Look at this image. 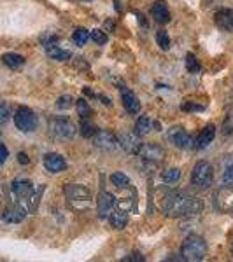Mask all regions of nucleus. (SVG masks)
I'll return each instance as SVG.
<instances>
[{"label":"nucleus","mask_w":233,"mask_h":262,"mask_svg":"<svg viewBox=\"0 0 233 262\" xmlns=\"http://www.w3.org/2000/svg\"><path fill=\"white\" fill-rule=\"evenodd\" d=\"M151 129H152V121L147 116H141L137 119V122H135L133 133L137 135V137H144V135H147Z\"/></svg>","instance_id":"nucleus-21"},{"label":"nucleus","mask_w":233,"mask_h":262,"mask_svg":"<svg viewBox=\"0 0 233 262\" xmlns=\"http://www.w3.org/2000/svg\"><path fill=\"white\" fill-rule=\"evenodd\" d=\"M109 222H111V226L114 227V229H123V227H126V224H128V213L121 208L116 210V212L111 213Z\"/></svg>","instance_id":"nucleus-20"},{"label":"nucleus","mask_w":233,"mask_h":262,"mask_svg":"<svg viewBox=\"0 0 233 262\" xmlns=\"http://www.w3.org/2000/svg\"><path fill=\"white\" fill-rule=\"evenodd\" d=\"M181 179V170L179 168H168V170H165L162 173V180L167 182V184H173V182H177Z\"/></svg>","instance_id":"nucleus-24"},{"label":"nucleus","mask_w":233,"mask_h":262,"mask_svg":"<svg viewBox=\"0 0 233 262\" xmlns=\"http://www.w3.org/2000/svg\"><path fill=\"white\" fill-rule=\"evenodd\" d=\"M7 158H9V150H7V147L4 143H0V166L7 161Z\"/></svg>","instance_id":"nucleus-36"},{"label":"nucleus","mask_w":233,"mask_h":262,"mask_svg":"<svg viewBox=\"0 0 233 262\" xmlns=\"http://www.w3.org/2000/svg\"><path fill=\"white\" fill-rule=\"evenodd\" d=\"M25 217H27V210L21 205H12L9 208L4 210V213H2V221L9 222V224H18L23 221Z\"/></svg>","instance_id":"nucleus-16"},{"label":"nucleus","mask_w":233,"mask_h":262,"mask_svg":"<svg viewBox=\"0 0 233 262\" xmlns=\"http://www.w3.org/2000/svg\"><path fill=\"white\" fill-rule=\"evenodd\" d=\"M2 61H4V65H7L9 69H20V67L25 63L23 56H21V54H16V53H6L2 56Z\"/></svg>","instance_id":"nucleus-22"},{"label":"nucleus","mask_w":233,"mask_h":262,"mask_svg":"<svg viewBox=\"0 0 233 262\" xmlns=\"http://www.w3.org/2000/svg\"><path fill=\"white\" fill-rule=\"evenodd\" d=\"M63 192L69 200L74 203V201H88L90 200V192H88L86 187L83 185H75V184H69L63 187Z\"/></svg>","instance_id":"nucleus-14"},{"label":"nucleus","mask_w":233,"mask_h":262,"mask_svg":"<svg viewBox=\"0 0 233 262\" xmlns=\"http://www.w3.org/2000/svg\"><path fill=\"white\" fill-rule=\"evenodd\" d=\"M162 208L168 217L173 219L193 217L202 212V201L184 191H170L163 196Z\"/></svg>","instance_id":"nucleus-1"},{"label":"nucleus","mask_w":233,"mask_h":262,"mask_svg":"<svg viewBox=\"0 0 233 262\" xmlns=\"http://www.w3.org/2000/svg\"><path fill=\"white\" fill-rule=\"evenodd\" d=\"M75 107H77V112H79V116H81V119H88V117L91 116V108H90V105H88L86 100L79 98L77 101H75Z\"/></svg>","instance_id":"nucleus-26"},{"label":"nucleus","mask_w":233,"mask_h":262,"mask_svg":"<svg viewBox=\"0 0 233 262\" xmlns=\"http://www.w3.org/2000/svg\"><path fill=\"white\" fill-rule=\"evenodd\" d=\"M86 2H90V0H86Z\"/></svg>","instance_id":"nucleus-41"},{"label":"nucleus","mask_w":233,"mask_h":262,"mask_svg":"<svg viewBox=\"0 0 233 262\" xmlns=\"http://www.w3.org/2000/svg\"><path fill=\"white\" fill-rule=\"evenodd\" d=\"M111 182H112V185H116L118 189H128L130 187V179L123 171L112 173V175H111Z\"/></svg>","instance_id":"nucleus-23"},{"label":"nucleus","mask_w":233,"mask_h":262,"mask_svg":"<svg viewBox=\"0 0 233 262\" xmlns=\"http://www.w3.org/2000/svg\"><path fill=\"white\" fill-rule=\"evenodd\" d=\"M186 69L188 72H191V74H198L200 72V63H198L197 56L195 54H186Z\"/></svg>","instance_id":"nucleus-27"},{"label":"nucleus","mask_w":233,"mask_h":262,"mask_svg":"<svg viewBox=\"0 0 233 262\" xmlns=\"http://www.w3.org/2000/svg\"><path fill=\"white\" fill-rule=\"evenodd\" d=\"M90 39V32L86 30V28H77V30L74 32V35H72V40L75 42L77 46H84Z\"/></svg>","instance_id":"nucleus-25"},{"label":"nucleus","mask_w":233,"mask_h":262,"mask_svg":"<svg viewBox=\"0 0 233 262\" xmlns=\"http://www.w3.org/2000/svg\"><path fill=\"white\" fill-rule=\"evenodd\" d=\"M205 253H207V243L198 234L188 236L183 242V247H181V259L188 262H197L205 259Z\"/></svg>","instance_id":"nucleus-2"},{"label":"nucleus","mask_w":233,"mask_h":262,"mask_svg":"<svg viewBox=\"0 0 233 262\" xmlns=\"http://www.w3.org/2000/svg\"><path fill=\"white\" fill-rule=\"evenodd\" d=\"M168 140H170L177 149H191L193 142H195L191 138V135L184 128H181V126H176V128H172L168 131Z\"/></svg>","instance_id":"nucleus-7"},{"label":"nucleus","mask_w":233,"mask_h":262,"mask_svg":"<svg viewBox=\"0 0 233 262\" xmlns=\"http://www.w3.org/2000/svg\"><path fill=\"white\" fill-rule=\"evenodd\" d=\"M14 124L20 131L30 133L37 128V116L33 114L32 108L28 107H20L14 114Z\"/></svg>","instance_id":"nucleus-4"},{"label":"nucleus","mask_w":233,"mask_h":262,"mask_svg":"<svg viewBox=\"0 0 233 262\" xmlns=\"http://www.w3.org/2000/svg\"><path fill=\"white\" fill-rule=\"evenodd\" d=\"M11 191L20 200H27L33 196V185L28 179H16L11 185Z\"/></svg>","instance_id":"nucleus-10"},{"label":"nucleus","mask_w":233,"mask_h":262,"mask_svg":"<svg viewBox=\"0 0 233 262\" xmlns=\"http://www.w3.org/2000/svg\"><path fill=\"white\" fill-rule=\"evenodd\" d=\"M214 182V168L207 161H198L191 171V184L198 189H209Z\"/></svg>","instance_id":"nucleus-3"},{"label":"nucleus","mask_w":233,"mask_h":262,"mask_svg":"<svg viewBox=\"0 0 233 262\" xmlns=\"http://www.w3.org/2000/svg\"><path fill=\"white\" fill-rule=\"evenodd\" d=\"M216 27L223 32L233 33V9H219L214 14Z\"/></svg>","instance_id":"nucleus-9"},{"label":"nucleus","mask_w":233,"mask_h":262,"mask_svg":"<svg viewBox=\"0 0 233 262\" xmlns=\"http://www.w3.org/2000/svg\"><path fill=\"white\" fill-rule=\"evenodd\" d=\"M130 260L144 262V257L141 255V253H130V257H123V262H130Z\"/></svg>","instance_id":"nucleus-37"},{"label":"nucleus","mask_w":233,"mask_h":262,"mask_svg":"<svg viewBox=\"0 0 233 262\" xmlns=\"http://www.w3.org/2000/svg\"><path fill=\"white\" fill-rule=\"evenodd\" d=\"M156 42H158V46L162 48L163 51H168L170 49V37H168V33L165 30H160L156 32Z\"/></svg>","instance_id":"nucleus-28"},{"label":"nucleus","mask_w":233,"mask_h":262,"mask_svg":"<svg viewBox=\"0 0 233 262\" xmlns=\"http://www.w3.org/2000/svg\"><path fill=\"white\" fill-rule=\"evenodd\" d=\"M95 131H96L95 126H91L90 122H88V119H83V122H81V133H83V137L91 138L93 135H95Z\"/></svg>","instance_id":"nucleus-31"},{"label":"nucleus","mask_w":233,"mask_h":262,"mask_svg":"<svg viewBox=\"0 0 233 262\" xmlns=\"http://www.w3.org/2000/svg\"><path fill=\"white\" fill-rule=\"evenodd\" d=\"M56 107L60 108V111H67V108H70L72 107V98L69 95H65V96H60L56 101Z\"/></svg>","instance_id":"nucleus-32"},{"label":"nucleus","mask_w":233,"mask_h":262,"mask_svg":"<svg viewBox=\"0 0 233 262\" xmlns=\"http://www.w3.org/2000/svg\"><path fill=\"white\" fill-rule=\"evenodd\" d=\"M137 14V18H139V21H141V25H146V19H144V16L141 14V12H135Z\"/></svg>","instance_id":"nucleus-40"},{"label":"nucleus","mask_w":233,"mask_h":262,"mask_svg":"<svg viewBox=\"0 0 233 262\" xmlns=\"http://www.w3.org/2000/svg\"><path fill=\"white\" fill-rule=\"evenodd\" d=\"M49 133L58 138H72L75 135V126L72 121L58 117L49 121Z\"/></svg>","instance_id":"nucleus-6"},{"label":"nucleus","mask_w":233,"mask_h":262,"mask_svg":"<svg viewBox=\"0 0 233 262\" xmlns=\"http://www.w3.org/2000/svg\"><path fill=\"white\" fill-rule=\"evenodd\" d=\"M120 140V147L125 152H128V154H135L137 156L139 152V147H141V142L137 140V135H123L121 138H118Z\"/></svg>","instance_id":"nucleus-18"},{"label":"nucleus","mask_w":233,"mask_h":262,"mask_svg":"<svg viewBox=\"0 0 233 262\" xmlns=\"http://www.w3.org/2000/svg\"><path fill=\"white\" fill-rule=\"evenodd\" d=\"M233 133V116H228L224 119V124H223V135H231Z\"/></svg>","instance_id":"nucleus-33"},{"label":"nucleus","mask_w":233,"mask_h":262,"mask_svg":"<svg viewBox=\"0 0 233 262\" xmlns=\"http://www.w3.org/2000/svg\"><path fill=\"white\" fill-rule=\"evenodd\" d=\"M99 98L102 100V103H104V105H111V100H109L107 96H104V95H99Z\"/></svg>","instance_id":"nucleus-39"},{"label":"nucleus","mask_w":233,"mask_h":262,"mask_svg":"<svg viewBox=\"0 0 233 262\" xmlns=\"http://www.w3.org/2000/svg\"><path fill=\"white\" fill-rule=\"evenodd\" d=\"M114 203H116V200H114V196H112L111 192L102 191L99 194V200H96V210H99V213L102 215V217L111 212V208L114 206Z\"/></svg>","instance_id":"nucleus-17"},{"label":"nucleus","mask_w":233,"mask_h":262,"mask_svg":"<svg viewBox=\"0 0 233 262\" xmlns=\"http://www.w3.org/2000/svg\"><path fill=\"white\" fill-rule=\"evenodd\" d=\"M65 166H67L65 158L56 154V152H49V154L44 156V168L49 173H60L65 170Z\"/></svg>","instance_id":"nucleus-11"},{"label":"nucleus","mask_w":233,"mask_h":262,"mask_svg":"<svg viewBox=\"0 0 233 262\" xmlns=\"http://www.w3.org/2000/svg\"><path fill=\"white\" fill-rule=\"evenodd\" d=\"M121 101L128 114L141 112V101L135 96V93L132 90H128V88H121Z\"/></svg>","instance_id":"nucleus-13"},{"label":"nucleus","mask_w":233,"mask_h":262,"mask_svg":"<svg viewBox=\"0 0 233 262\" xmlns=\"http://www.w3.org/2000/svg\"><path fill=\"white\" fill-rule=\"evenodd\" d=\"M18 163L20 164H28V163H30V159H28V156L25 154V152H20V154H18Z\"/></svg>","instance_id":"nucleus-38"},{"label":"nucleus","mask_w":233,"mask_h":262,"mask_svg":"<svg viewBox=\"0 0 233 262\" xmlns=\"http://www.w3.org/2000/svg\"><path fill=\"white\" fill-rule=\"evenodd\" d=\"M183 111H186V112H193V111H203V107H202V105L193 103V101H184V103H183Z\"/></svg>","instance_id":"nucleus-35"},{"label":"nucleus","mask_w":233,"mask_h":262,"mask_svg":"<svg viewBox=\"0 0 233 262\" xmlns=\"http://www.w3.org/2000/svg\"><path fill=\"white\" fill-rule=\"evenodd\" d=\"M90 39L95 42V44H99V46H104L105 42H107V33L105 32H102V30H93L90 33Z\"/></svg>","instance_id":"nucleus-30"},{"label":"nucleus","mask_w":233,"mask_h":262,"mask_svg":"<svg viewBox=\"0 0 233 262\" xmlns=\"http://www.w3.org/2000/svg\"><path fill=\"white\" fill-rule=\"evenodd\" d=\"M223 184L224 185H233V161H230L224 166L223 171Z\"/></svg>","instance_id":"nucleus-29"},{"label":"nucleus","mask_w":233,"mask_h":262,"mask_svg":"<svg viewBox=\"0 0 233 262\" xmlns=\"http://www.w3.org/2000/svg\"><path fill=\"white\" fill-rule=\"evenodd\" d=\"M9 119V107L4 101H0V124Z\"/></svg>","instance_id":"nucleus-34"},{"label":"nucleus","mask_w":233,"mask_h":262,"mask_svg":"<svg viewBox=\"0 0 233 262\" xmlns=\"http://www.w3.org/2000/svg\"><path fill=\"white\" fill-rule=\"evenodd\" d=\"M137 156L142 159H146V161H162L163 156H165V150L158 145V143H141Z\"/></svg>","instance_id":"nucleus-8"},{"label":"nucleus","mask_w":233,"mask_h":262,"mask_svg":"<svg viewBox=\"0 0 233 262\" xmlns=\"http://www.w3.org/2000/svg\"><path fill=\"white\" fill-rule=\"evenodd\" d=\"M214 138H216V126L209 124V126H205V128L202 129V133L197 137V140L193 142V147L202 150V149H205L207 145H210V142H212Z\"/></svg>","instance_id":"nucleus-15"},{"label":"nucleus","mask_w":233,"mask_h":262,"mask_svg":"<svg viewBox=\"0 0 233 262\" xmlns=\"http://www.w3.org/2000/svg\"><path fill=\"white\" fill-rule=\"evenodd\" d=\"M46 53H48V56H51V58H53V60H60V61L69 60V58L72 56L70 51L62 49L60 46H56V44L46 46Z\"/></svg>","instance_id":"nucleus-19"},{"label":"nucleus","mask_w":233,"mask_h":262,"mask_svg":"<svg viewBox=\"0 0 233 262\" xmlns=\"http://www.w3.org/2000/svg\"><path fill=\"white\" fill-rule=\"evenodd\" d=\"M91 142L96 149H102V150L120 149V140H118L112 131H107V129H96L95 135L91 137Z\"/></svg>","instance_id":"nucleus-5"},{"label":"nucleus","mask_w":233,"mask_h":262,"mask_svg":"<svg viewBox=\"0 0 233 262\" xmlns=\"http://www.w3.org/2000/svg\"><path fill=\"white\" fill-rule=\"evenodd\" d=\"M151 16H152V19L160 25L168 23V21H170V11H168L167 2H165V0H156L151 7Z\"/></svg>","instance_id":"nucleus-12"}]
</instances>
